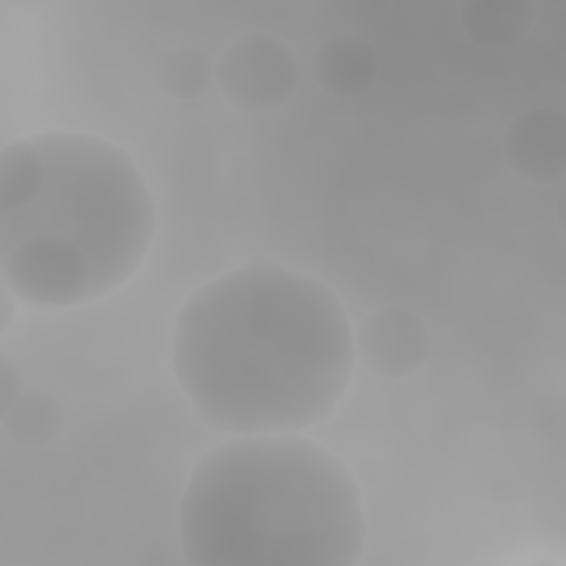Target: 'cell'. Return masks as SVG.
<instances>
[{
	"label": "cell",
	"mask_w": 566,
	"mask_h": 566,
	"mask_svg": "<svg viewBox=\"0 0 566 566\" xmlns=\"http://www.w3.org/2000/svg\"><path fill=\"white\" fill-rule=\"evenodd\" d=\"M354 360L338 294L272 261L203 283L175 318L172 374L195 413L230 436L301 433L327 420Z\"/></svg>",
	"instance_id": "obj_1"
},
{
	"label": "cell",
	"mask_w": 566,
	"mask_h": 566,
	"mask_svg": "<svg viewBox=\"0 0 566 566\" xmlns=\"http://www.w3.org/2000/svg\"><path fill=\"white\" fill-rule=\"evenodd\" d=\"M177 513L192 566H352L367 544L354 473L301 433L234 436L208 451Z\"/></svg>",
	"instance_id": "obj_2"
},
{
	"label": "cell",
	"mask_w": 566,
	"mask_h": 566,
	"mask_svg": "<svg viewBox=\"0 0 566 566\" xmlns=\"http://www.w3.org/2000/svg\"><path fill=\"white\" fill-rule=\"evenodd\" d=\"M44 157L40 195L4 212L0 252L33 237L75 245L91 268V303L124 285L155 239V201L133 157L117 144L71 130L31 135Z\"/></svg>",
	"instance_id": "obj_3"
},
{
	"label": "cell",
	"mask_w": 566,
	"mask_h": 566,
	"mask_svg": "<svg viewBox=\"0 0 566 566\" xmlns=\"http://www.w3.org/2000/svg\"><path fill=\"white\" fill-rule=\"evenodd\" d=\"M301 80L294 51L274 35L250 33L230 42L214 62L221 95L245 113H268L285 106Z\"/></svg>",
	"instance_id": "obj_4"
},
{
	"label": "cell",
	"mask_w": 566,
	"mask_h": 566,
	"mask_svg": "<svg viewBox=\"0 0 566 566\" xmlns=\"http://www.w3.org/2000/svg\"><path fill=\"white\" fill-rule=\"evenodd\" d=\"M2 283L18 301L64 310L91 303V268L86 256L57 237H33L0 252Z\"/></svg>",
	"instance_id": "obj_5"
},
{
	"label": "cell",
	"mask_w": 566,
	"mask_h": 566,
	"mask_svg": "<svg viewBox=\"0 0 566 566\" xmlns=\"http://www.w3.org/2000/svg\"><path fill=\"white\" fill-rule=\"evenodd\" d=\"M429 349L427 323L402 305L369 312L354 332V354L360 365L387 380L416 374L429 358Z\"/></svg>",
	"instance_id": "obj_6"
},
{
	"label": "cell",
	"mask_w": 566,
	"mask_h": 566,
	"mask_svg": "<svg viewBox=\"0 0 566 566\" xmlns=\"http://www.w3.org/2000/svg\"><path fill=\"white\" fill-rule=\"evenodd\" d=\"M502 148L520 177L537 184L559 181L566 172L564 115L548 106L522 111L509 122Z\"/></svg>",
	"instance_id": "obj_7"
},
{
	"label": "cell",
	"mask_w": 566,
	"mask_h": 566,
	"mask_svg": "<svg viewBox=\"0 0 566 566\" xmlns=\"http://www.w3.org/2000/svg\"><path fill=\"white\" fill-rule=\"evenodd\" d=\"M378 53L360 35L340 33L318 44L312 69L318 86L338 97H356L371 88L378 75Z\"/></svg>",
	"instance_id": "obj_8"
},
{
	"label": "cell",
	"mask_w": 566,
	"mask_h": 566,
	"mask_svg": "<svg viewBox=\"0 0 566 566\" xmlns=\"http://www.w3.org/2000/svg\"><path fill=\"white\" fill-rule=\"evenodd\" d=\"M535 22L528 0H467L460 7L464 33L480 46L500 49L522 40Z\"/></svg>",
	"instance_id": "obj_9"
},
{
	"label": "cell",
	"mask_w": 566,
	"mask_h": 566,
	"mask_svg": "<svg viewBox=\"0 0 566 566\" xmlns=\"http://www.w3.org/2000/svg\"><path fill=\"white\" fill-rule=\"evenodd\" d=\"M46 164L31 137L13 139L0 150V212L29 206L42 190Z\"/></svg>",
	"instance_id": "obj_10"
},
{
	"label": "cell",
	"mask_w": 566,
	"mask_h": 566,
	"mask_svg": "<svg viewBox=\"0 0 566 566\" xmlns=\"http://www.w3.org/2000/svg\"><path fill=\"white\" fill-rule=\"evenodd\" d=\"M7 433L22 447L42 449L55 442L64 429V409L60 400L42 389L22 391L7 416L0 418Z\"/></svg>",
	"instance_id": "obj_11"
},
{
	"label": "cell",
	"mask_w": 566,
	"mask_h": 566,
	"mask_svg": "<svg viewBox=\"0 0 566 566\" xmlns=\"http://www.w3.org/2000/svg\"><path fill=\"white\" fill-rule=\"evenodd\" d=\"M214 80V66L208 55L190 44L166 49L155 62V82L172 99L190 102L206 93Z\"/></svg>",
	"instance_id": "obj_12"
},
{
	"label": "cell",
	"mask_w": 566,
	"mask_h": 566,
	"mask_svg": "<svg viewBox=\"0 0 566 566\" xmlns=\"http://www.w3.org/2000/svg\"><path fill=\"white\" fill-rule=\"evenodd\" d=\"M22 394V380L15 363L2 352L0 354V418L9 413L13 402Z\"/></svg>",
	"instance_id": "obj_13"
},
{
	"label": "cell",
	"mask_w": 566,
	"mask_h": 566,
	"mask_svg": "<svg viewBox=\"0 0 566 566\" xmlns=\"http://www.w3.org/2000/svg\"><path fill=\"white\" fill-rule=\"evenodd\" d=\"M18 314V296L9 290L7 283L0 285V334H7Z\"/></svg>",
	"instance_id": "obj_14"
}]
</instances>
